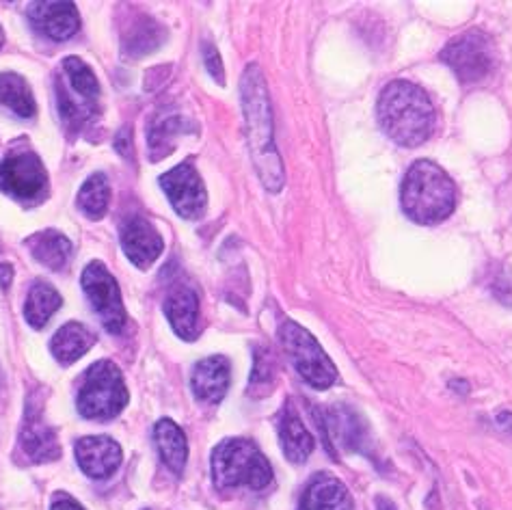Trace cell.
Wrapping results in <instances>:
<instances>
[{"mask_svg": "<svg viewBox=\"0 0 512 510\" xmlns=\"http://www.w3.org/2000/svg\"><path fill=\"white\" fill-rule=\"evenodd\" d=\"M128 405L124 374L109 359L96 361L83 377L76 407L87 420H113Z\"/></svg>", "mask_w": 512, "mask_h": 510, "instance_id": "5", "label": "cell"}, {"mask_svg": "<svg viewBox=\"0 0 512 510\" xmlns=\"http://www.w3.org/2000/svg\"><path fill=\"white\" fill-rule=\"evenodd\" d=\"M3 42H5V33H3V29H0V46H3Z\"/></svg>", "mask_w": 512, "mask_h": 510, "instance_id": "33", "label": "cell"}, {"mask_svg": "<svg viewBox=\"0 0 512 510\" xmlns=\"http://www.w3.org/2000/svg\"><path fill=\"white\" fill-rule=\"evenodd\" d=\"M204 61H206L208 72L214 76V80H219V83L223 85V61H221L219 50L214 48L210 42L204 44Z\"/></svg>", "mask_w": 512, "mask_h": 510, "instance_id": "28", "label": "cell"}, {"mask_svg": "<svg viewBox=\"0 0 512 510\" xmlns=\"http://www.w3.org/2000/svg\"><path fill=\"white\" fill-rule=\"evenodd\" d=\"M96 344V335L83 322H65L50 342L52 353L63 366H70Z\"/></svg>", "mask_w": 512, "mask_h": 510, "instance_id": "21", "label": "cell"}, {"mask_svg": "<svg viewBox=\"0 0 512 510\" xmlns=\"http://www.w3.org/2000/svg\"><path fill=\"white\" fill-rule=\"evenodd\" d=\"M0 106H5L18 117H33L37 104L29 83L20 74H0Z\"/></svg>", "mask_w": 512, "mask_h": 510, "instance_id": "24", "label": "cell"}, {"mask_svg": "<svg viewBox=\"0 0 512 510\" xmlns=\"http://www.w3.org/2000/svg\"><path fill=\"white\" fill-rule=\"evenodd\" d=\"M0 189L22 201H37L46 195L48 173L31 150L11 152L0 163Z\"/></svg>", "mask_w": 512, "mask_h": 510, "instance_id": "10", "label": "cell"}, {"mask_svg": "<svg viewBox=\"0 0 512 510\" xmlns=\"http://www.w3.org/2000/svg\"><path fill=\"white\" fill-rule=\"evenodd\" d=\"M115 147H117V152L121 154V156H126V158H130V128H124L121 130L119 134H117V139H115Z\"/></svg>", "mask_w": 512, "mask_h": 510, "instance_id": "30", "label": "cell"}, {"mask_svg": "<svg viewBox=\"0 0 512 510\" xmlns=\"http://www.w3.org/2000/svg\"><path fill=\"white\" fill-rule=\"evenodd\" d=\"M299 510H353V500L338 478L318 474L305 487Z\"/></svg>", "mask_w": 512, "mask_h": 510, "instance_id": "19", "label": "cell"}, {"mask_svg": "<svg viewBox=\"0 0 512 510\" xmlns=\"http://www.w3.org/2000/svg\"><path fill=\"white\" fill-rule=\"evenodd\" d=\"M52 510H85L74 498L65 493H57L55 500H52Z\"/></svg>", "mask_w": 512, "mask_h": 510, "instance_id": "29", "label": "cell"}, {"mask_svg": "<svg viewBox=\"0 0 512 510\" xmlns=\"http://www.w3.org/2000/svg\"><path fill=\"white\" fill-rule=\"evenodd\" d=\"M165 314L182 340L193 342L199 335V297L191 286H175L165 301Z\"/></svg>", "mask_w": 512, "mask_h": 510, "instance_id": "17", "label": "cell"}, {"mask_svg": "<svg viewBox=\"0 0 512 510\" xmlns=\"http://www.w3.org/2000/svg\"><path fill=\"white\" fill-rule=\"evenodd\" d=\"M154 441L163 463L175 476H182L188 461V444L182 428L173 420H160L154 426Z\"/></svg>", "mask_w": 512, "mask_h": 510, "instance_id": "20", "label": "cell"}, {"mask_svg": "<svg viewBox=\"0 0 512 510\" xmlns=\"http://www.w3.org/2000/svg\"><path fill=\"white\" fill-rule=\"evenodd\" d=\"M180 126H182V119L169 117V119H165V122H160L156 128H152V134H150L152 150H156V147H160V145H169L175 134L182 132Z\"/></svg>", "mask_w": 512, "mask_h": 510, "instance_id": "27", "label": "cell"}, {"mask_svg": "<svg viewBox=\"0 0 512 510\" xmlns=\"http://www.w3.org/2000/svg\"><path fill=\"white\" fill-rule=\"evenodd\" d=\"M61 294L46 281H35L24 303V318L33 329H44L61 307Z\"/></svg>", "mask_w": 512, "mask_h": 510, "instance_id": "23", "label": "cell"}, {"mask_svg": "<svg viewBox=\"0 0 512 510\" xmlns=\"http://www.w3.org/2000/svg\"><path fill=\"white\" fill-rule=\"evenodd\" d=\"M214 487L221 491H262L273 482V467L249 439H225L212 452Z\"/></svg>", "mask_w": 512, "mask_h": 510, "instance_id": "4", "label": "cell"}, {"mask_svg": "<svg viewBox=\"0 0 512 510\" xmlns=\"http://www.w3.org/2000/svg\"><path fill=\"white\" fill-rule=\"evenodd\" d=\"M379 510H396V506L392 504V502H387V500H379Z\"/></svg>", "mask_w": 512, "mask_h": 510, "instance_id": "32", "label": "cell"}, {"mask_svg": "<svg viewBox=\"0 0 512 510\" xmlns=\"http://www.w3.org/2000/svg\"><path fill=\"white\" fill-rule=\"evenodd\" d=\"M441 61L450 65L461 83H480L495 70V48L489 35L482 31H467L454 37L441 50Z\"/></svg>", "mask_w": 512, "mask_h": 510, "instance_id": "8", "label": "cell"}, {"mask_svg": "<svg viewBox=\"0 0 512 510\" xmlns=\"http://www.w3.org/2000/svg\"><path fill=\"white\" fill-rule=\"evenodd\" d=\"M160 186L167 193L173 210L180 214L182 219L195 221L201 219L208 206V195H206V186L201 182V176L193 163H180L178 167H173L167 171L163 178H160Z\"/></svg>", "mask_w": 512, "mask_h": 510, "instance_id": "11", "label": "cell"}, {"mask_svg": "<svg viewBox=\"0 0 512 510\" xmlns=\"http://www.w3.org/2000/svg\"><path fill=\"white\" fill-rule=\"evenodd\" d=\"M242 109L247 119V137L253 163L268 191L277 193L284 186V167L273 143V113L264 74L258 65H249L242 74Z\"/></svg>", "mask_w": 512, "mask_h": 510, "instance_id": "1", "label": "cell"}, {"mask_svg": "<svg viewBox=\"0 0 512 510\" xmlns=\"http://www.w3.org/2000/svg\"><path fill=\"white\" fill-rule=\"evenodd\" d=\"M11 279H13V268L9 264H0V286L7 290L11 286Z\"/></svg>", "mask_w": 512, "mask_h": 510, "instance_id": "31", "label": "cell"}, {"mask_svg": "<svg viewBox=\"0 0 512 510\" xmlns=\"http://www.w3.org/2000/svg\"><path fill=\"white\" fill-rule=\"evenodd\" d=\"M279 338L290 364L305 379V383L316 389H329L338 379V370H335L333 361L307 329L296 325L294 320H286L279 329Z\"/></svg>", "mask_w": 512, "mask_h": 510, "instance_id": "7", "label": "cell"}, {"mask_svg": "<svg viewBox=\"0 0 512 510\" xmlns=\"http://www.w3.org/2000/svg\"><path fill=\"white\" fill-rule=\"evenodd\" d=\"M121 459H124V452L111 437H83L76 441V461L91 478L100 480L113 476Z\"/></svg>", "mask_w": 512, "mask_h": 510, "instance_id": "14", "label": "cell"}, {"mask_svg": "<svg viewBox=\"0 0 512 510\" xmlns=\"http://www.w3.org/2000/svg\"><path fill=\"white\" fill-rule=\"evenodd\" d=\"M83 290L91 303L93 310L100 316L106 331L113 335L124 331L126 325V310L121 301V290L117 279L111 275L109 268L102 262H91L83 271Z\"/></svg>", "mask_w": 512, "mask_h": 510, "instance_id": "9", "label": "cell"}, {"mask_svg": "<svg viewBox=\"0 0 512 510\" xmlns=\"http://www.w3.org/2000/svg\"><path fill=\"white\" fill-rule=\"evenodd\" d=\"M400 201L411 221L437 225L456 208V186L433 160H417L402 180Z\"/></svg>", "mask_w": 512, "mask_h": 510, "instance_id": "3", "label": "cell"}, {"mask_svg": "<svg viewBox=\"0 0 512 510\" xmlns=\"http://www.w3.org/2000/svg\"><path fill=\"white\" fill-rule=\"evenodd\" d=\"M29 18L35 29L55 42L70 39L80 26V16L72 3H33L29 7Z\"/></svg>", "mask_w": 512, "mask_h": 510, "instance_id": "16", "label": "cell"}, {"mask_svg": "<svg viewBox=\"0 0 512 510\" xmlns=\"http://www.w3.org/2000/svg\"><path fill=\"white\" fill-rule=\"evenodd\" d=\"M121 247H124L128 260L134 266L150 268L160 258L165 243L150 221L143 217H132L121 227Z\"/></svg>", "mask_w": 512, "mask_h": 510, "instance_id": "13", "label": "cell"}, {"mask_svg": "<svg viewBox=\"0 0 512 510\" xmlns=\"http://www.w3.org/2000/svg\"><path fill=\"white\" fill-rule=\"evenodd\" d=\"M277 431H279V444L284 450L286 459L292 463H305L314 452V437L305 428L301 415L296 413L292 405L281 409L277 418Z\"/></svg>", "mask_w": 512, "mask_h": 510, "instance_id": "18", "label": "cell"}, {"mask_svg": "<svg viewBox=\"0 0 512 510\" xmlns=\"http://www.w3.org/2000/svg\"><path fill=\"white\" fill-rule=\"evenodd\" d=\"M376 117L387 137L402 147L422 145L435 128L433 102L409 80H394L383 89Z\"/></svg>", "mask_w": 512, "mask_h": 510, "instance_id": "2", "label": "cell"}, {"mask_svg": "<svg viewBox=\"0 0 512 510\" xmlns=\"http://www.w3.org/2000/svg\"><path fill=\"white\" fill-rule=\"evenodd\" d=\"M275 357L268 355L266 351L255 353V366L251 372V389L249 394L253 396H264L273 389L275 383Z\"/></svg>", "mask_w": 512, "mask_h": 510, "instance_id": "26", "label": "cell"}, {"mask_svg": "<svg viewBox=\"0 0 512 510\" xmlns=\"http://www.w3.org/2000/svg\"><path fill=\"white\" fill-rule=\"evenodd\" d=\"M229 387V359L212 355L195 364L191 374V389L204 405H219Z\"/></svg>", "mask_w": 512, "mask_h": 510, "instance_id": "15", "label": "cell"}, {"mask_svg": "<svg viewBox=\"0 0 512 510\" xmlns=\"http://www.w3.org/2000/svg\"><path fill=\"white\" fill-rule=\"evenodd\" d=\"M111 186L104 173H93V176L80 186L78 191V208L83 210L89 219H102L109 210Z\"/></svg>", "mask_w": 512, "mask_h": 510, "instance_id": "25", "label": "cell"}, {"mask_svg": "<svg viewBox=\"0 0 512 510\" xmlns=\"http://www.w3.org/2000/svg\"><path fill=\"white\" fill-rule=\"evenodd\" d=\"M57 91L61 117L70 128L85 126L100 113V83L83 59L67 57L63 61V76L57 80Z\"/></svg>", "mask_w": 512, "mask_h": 510, "instance_id": "6", "label": "cell"}, {"mask_svg": "<svg viewBox=\"0 0 512 510\" xmlns=\"http://www.w3.org/2000/svg\"><path fill=\"white\" fill-rule=\"evenodd\" d=\"M26 245H29L33 258L39 264H44L46 268H52V271H63L74 251L70 240L55 230H44V232L33 234L29 240H26Z\"/></svg>", "mask_w": 512, "mask_h": 510, "instance_id": "22", "label": "cell"}, {"mask_svg": "<svg viewBox=\"0 0 512 510\" xmlns=\"http://www.w3.org/2000/svg\"><path fill=\"white\" fill-rule=\"evenodd\" d=\"M20 441L22 450L29 454L31 461L35 463H48L61 456V446L55 428L48 426L42 415V407H37L33 400H29V407H26Z\"/></svg>", "mask_w": 512, "mask_h": 510, "instance_id": "12", "label": "cell"}]
</instances>
